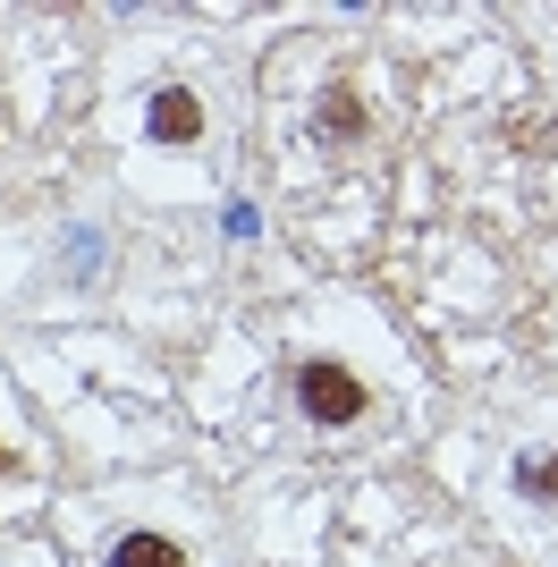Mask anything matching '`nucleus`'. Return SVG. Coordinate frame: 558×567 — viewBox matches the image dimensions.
Returning <instances> with one entry per match:
<instances>
[{"label": "nucleus", "mask_w": 558, "mask_h": 567, "mask_svg": "<svg viewBox=\"0 0 558 567\" xmlns=\"http://www.w3.org/2000/svg\"><path fill=\"white\" fill-rule=\"evenodd\" d=\"M297 406L313 415V424H355V415H364V381L322 355V364H304V373H297Z\"/></svg>", "instance_id": "obj_1"}, {"label": "nucleus", "mask_w": 558, "mask_h": 567, "mask_svg": "<svg viewBox=\"0 0 558 567\" xmlns=\"http://www.w3.org/2000/svg\"><path fill=\"white\" fill-rule=\"evenodd\" d=\"M153 136H162V144H195V136H204V111H195V94H186V85L153 94Z\"/></svg>", "instance_id": "obj_2"}, {"label": "nucleus", "mask_w": 558, "mask_h": 567, "mask_svg": "<svg viewBox=\"0 0 558 567\" xmlns=\"http://www.w3.org/2000/svg\"><path fill=\"white\" fill-rule=\"evenodd\" d=\"M111 567H186V550L169 543V534H127V543L111 550Z\"/></svg>", "instance_id": "obj_3"}, {"label": "nucleus", "mask_w": 558, "mask_h": 567, "mask_svg": "<svg viewBox=\"0 0 558 567\" xmlns=\"http://www.w3.org/2000/svg\"><path fill=\"white\" fill-rule=\"evenodd\" d=\"M313 127H322L330 144H339V136H364V102H355V94H322V118H313Z\"/></svg>", "instance_id": "obj_4"}, {"label": "nucleus", "mask_w": 558, "mask_h": 567, "mask_svg": "<svg viewBox=\"0 0 558 567\" xmlns=\"http://www.w3.org/2000/svg\"><path fill=\"white\" fill-rule=\"evenodd\" d=\"M516 483H525V492H550V499H558V457H525V466H516Z\"/></svg>", "instance_id": "obj_5"}]
</instances>
